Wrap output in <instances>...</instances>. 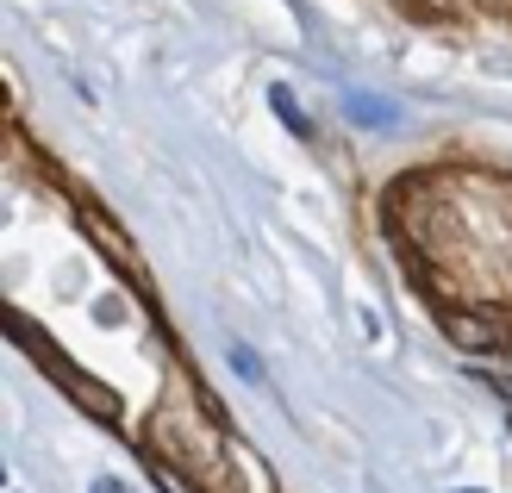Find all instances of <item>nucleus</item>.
<instances>
[{
	"instance_id": "20e7f679",
	"label": "nucleus",
	"mask_w": 512,
	"mask_h": 493,
	"mask_svg": "<svg viewBox=\"0 0 512 493\" xmlns=\"http://www.w3.org/2000/svg\"><path fill=\"white\" fill-rule=\"evenodd\" d=\"M150 481H157L163 493H194V487H188L182 475H175V469H169V462H150Z\"/></svg>"
},
{
	"instance_id": "f257e3e1",
	"label": "nucleus",
	"mask_w": 512,
	"mask_h": 493,
	"mask_svg": "<svg viewBox=\"0 0 512 493\" xmlns=\"http://www.w3.org/2000/svg\"><path fill=\"white\" fill-rule=\"evenodd\" d=\"M350 119L356 125H394V113H388V100H375V94H350Z\"/></svg>"
},
{
	"instance_id": "f03ea898",
	"label": "nucleus",
	"mask_w": 512,
	"mask_h": 493,
	"mask_svg": "<svg viewBox=\"0 0 512 493\" xmlns=\"http://www.w3.org/2000/svg\"><path fill=\"white\" fill-rule=\"evenodd\" d=\"M444 331L456 344H488V325H475V319H444Z\"/></svg>"
},
{
	"instance_id": "39448f33",
	"label": "nucleus",
	"mask_w": 512,
	"mask_h": 493,
	"mask_svg": "<svg viewBox=\"0 0 512 493\" xmlns=\"http://www.w3.org/2000/svg\"><path fill=\"white\" fill-rule=\"evenodd\" d=\"M94 493H125V487L119 481H94Z\"/></svg>"
},
{
	"instance_id": "7ed1b4c3",
	"label": "nucleus",
	"mask_w": 512,
	"mask_h": 493,
	"mask_svg": "<svg viewBox=\"0 0 512 493\" xmlns=\"http://www.w3.org/2000/svg\"><path fill=\"white\" fill-rule=\"evenodd\" d=\"M269 100H275V113H281V119H288V125H294V132L306 138V119H300V107H294V94H288V88H275Z\"/></svg>"
}]
</instances>
